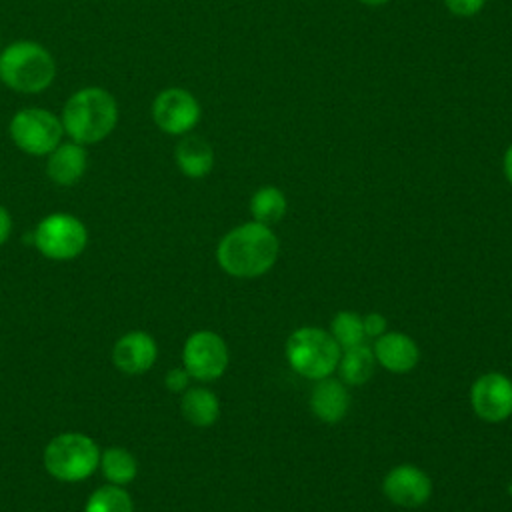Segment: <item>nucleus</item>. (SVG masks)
Wrapping results in <instances>:
<instances>
[{"label": "nucleus", "instance_id": "10", "mask_svg": "<svg viewBox=\"0 0 512 512\" xmlns=\"http://www.w3.org/2000/svg\"><path fill=\"white\" fill-rule=\"evenodd\" d=\"M472 410L484 422H502L512 414V380L500 372L476 378L470 388Z\"/></svg>", "mask_w": 512, "mask_h": 512}, {"label": "nucleus", "instance_id": "3", "mask_svg": "<svg viewBox=\"0 0 512 512\" xmlns=\"http://www.w3.org/2000/svg\"><path fill=\"white\" fill-rule=\"evenodd\" d=\"M56 78V60L34 40H16L0 50V82L20 94H40Z\"/></svg>", "mask_w": 512, "mask_h": 512}, {"label": "nucleus", "instance_id": "14", "mask_svg": "<svg viewBox=\"0 0 512 512\" xmlns=\"http://www.w3.org/2000/svg\"><path fill=\"white\" fill-rule=\"evenodd\" d=\"M372 350H374L376 362L396 374L410 372L420 358V350L416 342L410 336L400 332H384L382 336H378Z\"/></svg>", "mask_w": 512, "mask_h": 512}, {"label": "nucleus", "instance_id": "25", "mask_svg": "<svg viewBox=\"0 0 512 512\" xmlns=\"http://www.w3.org/2000/svg\"><path fill=\"white\" fill-rule=\"evenodd\" d=\"M362 326H364L366 336L376 338V336H382L386 332L388 322H386V318L380 312H370V314H366L362 318Z\"/></svg>", "mask_w": 512, "mask_h": 512}, {"label": "nucleus", "instance_id": "28", "mask_svg": "<svg viewBox=\"0 0 512 512\" xmlns=\"http://www.w3.org/2000/svg\"><path fill=\"white\" fill-rule=\"evenodd\" d=\"M360 2H364L368 6H380V4H386L388 0H360Z\"/></svg>", "mask_w": 512, "mask_h": 512}, {"label": "nucleus", "instance_id": "13", "mask_svg": "<svg viewBox=\"0 0 512 512\" xmlns=\"http://www.w3.org/2000/svg\"><path fill=\"white\" fill-rule=\"evenodd\" d=\"M46 158V176L58 186H74L88 168L86 146L74 140H62Z\"/></svg>", "mask_w": 512, "mask_h": 512}, {"label": "nucleus", "instance_id": "23", "mask_svg": "<svg viewBox=\"0 0 512 512\" xmlns=\"http://www.w3.org/2000/svg\"><path fill=\"white\" fill-rule=\"evenodd\" d=\"M188 382H190V374L186 372V368H172L164 376V384H166V388L170 392H184V390H188Z\"/></svg>", "mask_w": 512, "mask_h": 512}, {"label": "nucleus", "instance_id": "18", "mask_svg": "<svg viewBox=\"0 0 512 512\" xmlns=\"http://www.w3.org/2000/svg\"><path fill=\"white\" fill-rule=\"evenodd\" d=\"M374 366H376L374 350L362 342L358 346L346 348L344 354H340L336 368H338L344 384L360 386L372 378Z\"/></svg>", "mask_w": 512, "mask_h": 512}, {"label": "nucleus", "instance_id": "6", "mask_svg": "<svg viewBox=\"0 0 512 512\" xmlns=\"http://www.w3.org/2000/svg\"><path fill=\"white\" fill-rule=\"evenodd\" d=\"M8 136L24 154L48 156L64 140V126L60 114L42 106H28L10 118Z\"/></svg>", "mask_w": 512, "mask_h": 512}, {"label": "nucleus", "instance_id": "1", "mask_svg": "<svg viewBox=\"0 0 512 512\" xmlns=\"http://www.w3.org/2000/svg\"><path fill=\"white\" fill-rule=\"evenodd\" d=\"M280 252V244L270 226L246 222L232 228L216 248L220 268L236 278H256L268 272Z\"/></svg>", "mask_w": 512, "mask_h": 512}, {"label": "nucleus", "instance_id": "21", "mask_svg": "<svg viewBox=\"0 0 512 512\" xmlns=\"http://www.w3.org/2000/svg\"><path fill=\"white\" fill-rule=\"evenodd\" d=\"M84 512H134V504L128 490L116 484H106L88 496Z\"/></svg>", "mask_w": 512, "mask_h": 512}, {"label": "nucleus", "instance_id": "5", "mask_svg": "<svg viewBox=\"0 0 512 512\" xmlns=\"http://www.w3.org/2000/svg\"><path fill=\"white\" fill-rule=\"evenodd\" d=\"M342 348L330 332L314 326L298 328L286 340V360L292 370L308 380L328 378L340 360Z\"/></svg>", "mask_w": 512, "mask_h": 512}, {"label": "nucleus", "instance_id": "22", "mask_svg": "<svg viewBox=\"0 0 512 512\" xmlns=\"http://www.w3.org/2000/svg\"><path fill=\"white\" fill-rule=\"evenodd\" d=\"M330 334L336 340V344L346 350L352 346H358L364 342L366 332L362 326V318L352 310H342L332 318Z\"/></svg>", "mask_w": 512, "mask_h": 512}, {"label": "nucleus", "instance_id": "20", "mask_svg": "<svg viewBox=\"0 0 512 512\" xmlns=\"http://www.w3.org/2000/svg\"><path fill=\"white\" fill-rule=\"evenodd\" d=\"M250 212L254 216V222H260L266 226L280 222L282 216L286 214V198L282 190L274 186H264L256 190L254 196L250 198Z\"/></svg>", "mask_w": 512, "mask_h": 512}, {"label": "nucleus", "instance_id": "17", "mask_svg": "<svg viewBox=\"0 0 512 512\" xmlns=\"http://www.w3.org/2000/svg\"><path fill=\"white\" fill-rule=\"evenodd\" d=\"M180 410L192 426L208 428L220 416V402L208 388H188L182 392Z\"/></svg>", "mask_w": 512, "mask_h": 512}, {"label": "nucleus", "instance_id": "27", "mask_svg": "<svg viewBox=\"0 0 512 512\" xmlns=\"http://www.w3.org/2000/svg\"><path fill=\"white\" fill-rule=\"evenodd\" d=\"M504 174H506V178H508L510 184H512V144L508 146V150H506V154H504Z\"/></svg>", "mask_w": 512, "mask_h": 512}, {"label": "nucleus", "instance_id": "19", "mask_svg": "<svg viewBox=\"0 0 512 512\" xmlns=\"http://www.w3.org/2000/svg\"><path fill=\"white\" fill-rule=\"evenodd\" d=\"M98 466H100L104 478L116 486L130 484L138 474V462L132 456V452H128L126 448H118V446L106 448L104 452H100Z\"/></svg>", "mask_w": 512, "mask_h": 512}, {"label": "nucleus", "instance_id": "9", "mask_svg": "<svg viewBox=\"0 0 512 512\" xmlns=\"http://www.w3.org/2000/svg\"><path fill=\"white\" fill-rule=\"evenodd\" d=\"M152 120L164 134L184 136L198 124L200 104L184 88H166L152 102Z\"/></svg>", "mask_w": 512, "mask_h": 512}, {"label": "nucleus", "instance_id": "29", "mask_svg": "<svg viewBox=\"0 0 512 512\" xmlns=\"http://www.w3.org/2000/svg\"><path fill=\"white\" fill-rule=\"evenodd\" d=\"M0 50H2V38H0Z\"/></svg>", "mask_w": 512, "mask_h": 512}, {"label": "nucleus", "instance_id": "7", "mask_svg": "<svg viewBox=\"0 0 512 512\" xmlns=\"http://www.w3.org/2000/svg\"><path fill=\"white\" fill-rule=\"evenodd\" d=\"M32 242L50 260H72L88 244V230L80 218L68 212H52L34 228Z\"/></svg>", "mask_w": 512, "mask_h": 512}, {"label": "nucleus", "instance_id": "2", "mask_svg": "<svg viewBox=\"0 0 512 512\" xmlns=\"http://www.w3.org/2000/svg\"><path fill=\"white\" fill-rule=\"evenodd\" d=\"M118 116L114 94L102 86H84L72 92L60 112L64 134L82 146L106 140L114 132Z\"/></svg>", "mask_w": 512, "mask_h": 512}, {"label": "nucleus", "instance_id": "8", "mask_svg": "<svg viewBox=\"0 0 512 512\" xmlns=\"http://www.w3.org/2000/svg\"><path fill=\"white\" fill-rule=\"evenodd\" d=\"M182 362L190 378L212 382L228 368V346L216 332L198 330L188 336L182 350Z\"/></svg>", "mask_w": 512, "mask_h": 512}, {"label": "nucleus", "instance_id": "4", "mask_svg": "<svg viewBox=\"0 0 512 512\" xmlns=\"http://www.w3.org/2000/svg\"><path fill=\"white\" fill-rule=\"evenodd\" d=\"M44 468L60 482H80L90 478L100 462L98 444L82 432H62L44 448Z\"/></svg>", "mask_w": 512, "mask_h": 512}, {"label": "nucleus", "instance_id": "11", "mask_svg": "<svg viewBox=\"0 0 512 512\" xmlns=\"http://www.w3.org/2000/svg\"><path fill=\"white\" fill-rule=\"evenodd\" d=\"M382 490L392 504L402 508H418L430 498L432 482L422 468L400 464L384 476Z\"/></svg>", "mask_w": 512, "mask_h": 512}, {"label": "nucleus", "instance_id": "26", "mask_svg": "<svg viewBox=\"0 0 512 512\" xmlns=\"http://www.w3.org/2000/svg\"><path fill=\"white\" fill-rule=\"evenodd\" d=\"M10 232H12V216H10V212L0 204V246L8 240Z\"/></svg>", "mask_w": 512, "mask_h": 512}, {"label": "nucleus", "instance_id": "24", "mask_svg": "<svg viewBox=\"0 0 512 512\" xmlns=\"http://www.w3.org/2000/svg\"><path fill=\"white\" fill-rule=\"evenodd\" d=\"M448 10L456 16H474L482 10L486 0H444Z\"/></svg>", "mask_w": 512, "mask_h": 512}, {"label": "nucleus", "instance_id": "15", "mask_svg": "<svg viewBox=\"0 0 512 512\" xmlns=\"http://www.w3.org/2000/svg\"><path fill=\"white\" fill-rule=\"evenodd\" d=\"M350 408V394L340 380L322 378L310 394V410L326 424L340 422Z\"/></svg>", "mask_w": 512, "mask_h": 512}, {"label": "nucleus", "instance_id": "16", "mask_svg": "<svg viewBox=\"0 0 512 512\" xmlns=\"http://www.w3.org/2000/svg\"><path fill=\"white\" fill-rule=\"evenodd\" d=\"M180 172L188 178H204L214 166V150L200 136H184L174 150Z\"/></svg>", "mask_w": 512, "mask_h": 512}, {"label": "nucleus", "instance_id": "12", "mask_svg": "<svg viewBox=\"0 0 512 512\" xmlns=\"http://www.w3.org/2000/svg\"><path fill=\"white\" fill-rule=\"evenodd\" d=\"M156 358H158L156 340L142 330H132L120 336L112 346L114 366L128 376H138L148 372L154 366Z\"/></svg>", "mask_w": 512, "mask_h": 512}]
</instances>
